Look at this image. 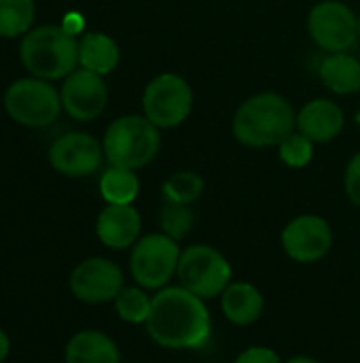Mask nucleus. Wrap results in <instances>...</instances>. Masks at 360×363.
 Segmentation results:
<instances>
[{
	"label": "nucleus",
	"mask_w": 360,
	"mask_h": 363,
	"mask_svg": "<svg viewBox=\"0 0 360 363\" xmlns=\"http://www.w3.org/2000/svg\"><path fill=\"white\" fill-rule=\"evenodd\" d=\"M318 72L325 85L339 96L360 91V62L348 51L329 53L320 62Z\"/></svg>",
	"instance_id": "obj_18"
},
{
	"label": "nucleus",
	"mask_w": 360,
	"mask_h": 363,
	"mask_svg": "<svg viewBox=\"0 0 360 363\" xmlns=\"http://www.w3.org/2000/svg\"><path fill=\"white\" fill-rule=\"evenodd\" d=\"M140 213L132 204H106L95 219V234L108 249L123 251L140 238Z\"/></svg>",
	"instance_id": "obj_14"
},
{
	"label": "nucleus",
	"mask_w": 360,
	"mask_h": 363,
	"mask_svg": "<svg viewBox=\"0 0 360 363\" xmlns=\"http://www.w3.org/2000/svg\"><path fill=\"white\" fill-rule=\"evenodd\" d=\"M233 363H282L280 355L269 347H248Z\"/></svg>",
	"instance_id": "obj_27"
},
{
	"label": "nucleus",
	"mask_w": 360,
	"mask_h": 363,
	"mask_svg": "<svg viewBox=\"0 0 360 363\" xmlns=\"http://www.w3.org/2000/svg\"><path fill=\"white\" fill-rule=\"evenodd\" d=\"M297 115L291 102L274 91L248 98L233 115V136L238 143L255 149L280 145L295 132Z\"/></svg>",
	"instance_id": "obj_2"
},
{
	"label": "nucleus",
	"mask_w": 360,
	"mask_h": 363,
	"mask_svg": "<svg viewBox=\"0 0 360 363\" xmlns=\"http://www.w3.org/2000/svg\"><path fill=\"white\" fill-rule=\"evenodd\" d=\"M282 249L284 253L299 264L320 262L333 247V230L325 217L318 215H299L286 223L282 230Z\"/></svg>",
	"instance_id": "obj_10"
},
{
	"label": "nucleus",
	"mask_w": 360,
	"mask_h": 363,
	"mask_svg": "<svg viewBox=\"0 0 360 363\" xmlns=\"http://www.w3.org/2000/svg\"><path fill=\"white\" fill-rule=\"evenodd\" d=\"M140 181L134 170L108 166L100 177V194L106 204H132L138 198Z\"/></svg>",
	"instance_id": "obj_20"
},
{
	"label": "nucleus",
	"mask_w": 360,
	"mask_h": 363,
	"mask_svg": "<svg viewBox=\"0 0 360 363\" xmlns=\"http://www.w3.org/2000/svg\"><path fill=\"white\" fill-rule=\"evenodd\" d=\"M34 0H0V36L15 38L30 32Z\"/></svg>",
	"instance_id": "obj_21"
},
{
	"label": "nucleus",
	"mask_w": 360,
	"mask_h": 363,
	"mask_svg": "<svg viewBox=\"0 0 360 363\" xmlns=\"http://www.w3.org/2000/svg\"><path fill=\"white\" fill-rule=\"evenodd\" d=\"M159 128L144 115H125L115 119L104 134V157L110 166L138 170L159 153Z\"/></svg>",
	"instance_id": "obj_4"
},
{
	"label": "nucleus",
	"mask_w": 360,
	"mask_h": 363,
	"mask_svg": "<svg viewBox=\"0 0 360 363\" xmlns=\"http://www.w3.org/2000/svg\"><path fill=\"white\" fill-rule=\"evenodd\" d=\"M308 30L312 40L329 53L352 49L360 36L356 13L339 0L318 2L310 11Z\"/></svg>",
	"instance_id": "obj_9"
},
{
	"label": "nucleus",
	"mask_w": 360,
	"mask_h": 363,
	"mask_svg": "<svg viewBox=\"0 0 360 363\" xmlns=\"http://www.w3.org/2000/svg\"><path fill=\"white\" fill-rule=\"evenodd\" d=\"M119 47L117 43L102 32H87L79 40V64L95 74H108L119 64Z\"/></svg>",
	"instance_id": "obj_19"
},
{
	"label": "nucleus",
	"mask_w": 360,
	"mask_h": 363,
	"mask_svg": "<svg viewBox=\"0 0 360 363\" xmlns=\"http://www.w3.org/2000/svg\"><path fill=\"white\" fill-rule=\"evenodd\" d=\"M180 247L168 234H146L138 238L129 255V270L134 281L144 289H163L178 272Z\"/></svg>",
	"instance_id": "obj_7"
},
{
	"label": "nucleus",
	"mask_w": 360,
	"mask_h": 363,
	"mask_svg": "<svg viewBox=\"0 0 360 363\" xmlns=\"http://www.w3.org/2000/svg\"><path fill=\"white\" fill-rule=\"evenodd\" d=\"M8 351H11V340H8V336L0 330V363L8 357Z\"/></svg>",
	"instance_id": "obj_29"
},
{
	"label": "nucleus",
	"mask_w": 360,
	"mask_h": 363,
	"mask_svg": "<svg viewBox=\"0 0 360 363\" xmlns=\"http://www.w3.org/2000/svg\"><path fill=\"white\" fill-rule=\"evenodd\" d=\"M359 34H360V17H359Z\"/></svg>",
	"instance_id": "obj_32"
},
{
	"label": "nucleus",
	"mask_w": 360,
	"mask_h": 363,
	"mask_svg": "<svg viewBox=\"0 0 360 363\" xmlns=\"http://www.w3.org/2000/svg\"><path fill=\"white\" fill-rule=\"evenodd\" d=\"M356 121H359V123H360V113H359V115H356Z\"/></svg>",
	"instance_id": "obj_31"
},
{
	"label": "nucleus",
	"mask_w": 360,
	"mask_h": 363,
	"mask_svg": "<svg viewBox=\"0 0 360 363\" xmlns=\"http://www.w3.org/2000/svg\"><path fill=\"white\" fill-rule=\"evenodd\" d=\"M159 225L163 234L174 238L176 242L187 238L195 225V215L191 206L187 204H176V202H166L159 211Z\"/></svg>",
	"instance_id": "obj_24"
},
{
	"label": "nucleus",
	"mask_w": 360,
	"mask_h": 363,
	"mask_svg": "<svg viewBox=\"0 0 360 363\" xmlns=\"http://www.w3.org/2000/svg\"><path fill=\"white\" fill-rule=\"evenodd\" d=\"M62 108L76 121H91L102 115L108 102V89L102 74L87 68H76L64 79Z\"/></svg>",
	"instance_id": "obj_13"
},
{
	"label": "nucleus",
	"mask_w": 360,
	"mask_h": 363,
	"mask_svg": "<svg viewBox=\"0 0 360 363\" xmlns=\"http://www.w3.org/2000/svg\"><path fill=\"white\" fill-rule=\"evenodd\" d=\"M104 147L87 132H68L49 147V164L64 177H89L100 170Z\"/></svg>",
	"instance_id": "obj_12"
},
{
	"label": "nucleus",
	"mask_w": 360,
	"mask_h": 363,
	"mask_svg": "<svg viewBox=\"0 0 360 363\" xmlns=\"http://www.w3.org/2000/svg\"><path fill=\"white\" fill-rule=\"evenodd\" d=\"M278 151H280V160L291 166V168H303L310 164L312 155H314V143L303 136L301 132L299 134H291L286 136L280 145H278Z\"/></svg>",
	"instance_id": "obj_25"
},
{
	"label": "nucleus",
	"mask_w": 360,
	"mask_h": 363,
	"mask_svg": "<svg viewBox=\"0 0 360 363\" xmlns=\"http://www.w3.org/2000/svg\"><path fill=\"white\" fill-rule=\"evenodd\" d=\"M265 308L263 294L248 281H231L221 294V311L233 325L246 328L261 319Z\"/></svg>",
	"instance_id": "obj_16"
},
{
	"label": "nucleus",
	"mask_w": 360,
	"mask_h": 363,
	"mask_svg": "<svg viewBox=\"0 0 360 363\" xmlns=\"http://www.w3.org/2000/svg\"><path fill=\"white\" fill-rule=\"evenodd\" d=\"M286 363H320L318 359H314V357H306V355H299V357H293V359H289Z\"/></svg>",
	"instance_id": "obj_30"
},
{
	"label": "nucleus",
	"mask_w": 360,
	"mask_h": 363,
	"mask_svg": "<svg viewBox=\"0 0 360 363\" xmlns=\"http://www.w3.org/2000/svg\"><path fill=\"white\" fill-rule=\"evenodd\" d=\"M346 194L352 204L360 206V153H356L346 166Z\"/></svg>",
	"instance_id": "obj_26"
},
{
	"label": "nucleus",
	"mask_w": 360,
	"mask_h": 363,
	"mask_svg": "<svg viewBox=\"0 0 360 363\" xmlns=\"http://www.w3.org/2000/svg\"><path fill=\"white\" fill-rule=\"evenodd\" d=\"M151 306H153V298L146 296L144 287H123L119 291V296L115 298V311L119 315L121 321L138 325V323H146L149 315H151Z\"/></svg>",
	"instance_id": "obj_22"
},
{
	"label": "nucleus",
	"mask_w": 360,
	"mask_h": 363,
	"mask_svg": "<svg viewBox=\"0 0 360 363\" xmlns=\"http://www.w3.org/2000/svg\"><path fill=\"white\" fill-rule=\"evenodd\" d=\"M66 363H121L117 342L98 330H83L74 334L64 351Z\"/></svg>",
	"instance_id": "obj_17"
},
{
	"label": "nucleus",
	"mask_w": 360,
	"mask_h": 363,
	"mask_svg": "<svg viewBox=\"0 0 360 363\" xmlns=\"http://www.w3.org/2000/svg\"><path fill=\"white\" fill-rule=\"evenodd\" d=\"M231 264L210 245H191L180 253L178 281L185 289L204 300L219 298L231 283Z\"/></svg>",
	"instance_id": "obj_6"
},
{
	"label": "nucleus",
	"mask_w": 360,
	"mask_h": 363,
	"mask_svg": "<svg viewBox=\"0 0 360 363\" xmlns=\"http://www.w3.org/2000/svg\"><path fill=\"white\" fill-rule=\"evenodd\" d=\"M70 291L79 302L104 304L115 302L123 285L121 268L106 257H89L81 262L70 274Z\"/></svg>",
	"instance_id": "obj_11"
},
{
	"label": "nucleus",
	"mask_w": 360,
	"mask_h": 363,
	"mask_svg": "<svg viewBox=\"0 0 360 363\" xmlns=\"http://www.w3.org/2000/svg\"><path fill=\"white\" fill-rule=\"evenodd\" d=\"M142 108L144 117L157 128H176L193 108L191 85L178 74L163 72L146 85Z\"/></svg>",
	"instance_id": "obj_8"
},
{
	"label": "nucleus",
	"mask_w": 360,
	"mask_h": 363,
	"mask_svg": "<svg viewBox=\"0 0 360 363\" xmlns=\"http://www.w3.org/2000/svg\"><path fill=\"white\" fill-rule=\"evenodd\" d=\"M146 332L163 349H202L212 334V317L204 298L168 285L153 296Z\"/></svg>",
	"instance_id": "obj_1"
},
{
	"label": "nucleus",
	"mask_w": 360,
	"mask_h": 363,
	"mask_svg": "<svg viewBox=\"0 0 360 363\" xmlns=\"http://www.w3.org/2000/svg\"><path fill=\"white\" fill-rule=\"evenodd\" d=\"M297 128L312 143H331L344 128V111L333 100L316 98L299 111Z\"/></svg>",
	"instance_id": "obj_15"
},
{
	"label": "nucleus",
	"mask_w": 360,
	"mask_h": 363,
	"mask_svg": "<svg viewBox=\"0 0 360 363\" xmlns=\"http://www.w3.org/2000/svg\"><path fill=\"white\" fill-rule=\"evenodd\" d=\"M62 28H64L68 34H72V36L81 34V32H83V28H85L83 15H81V13H74V11L66 13V15H64V21H62Z\"/></svg>",
	"instance_id": "obj_28"
},
{
	"label": "nucleus",
	"mask_w": 360,
	"mask_h": 363,
	"mask_svg": "<svg viewBox=\"0 0 360 363\" xmlns=\"http://www.w3.org/2000/svg\"><path fill=\"white\" fill-rule=\"evenodd\" d=\"M2 102L6 115L25 128L51 125L62 111L59 91L49 81L38 77H25L11 83Z\"/></svg>",
	"instance_id": "obj_5"
},
{
	"label": "nucleus",
	"mask_w": 360,
	"mask_h": 363,
	"mask_svg": "<svg viewBox=\"0 0 360 363\" xmlns=\"http://www.w3.org/2000/svg\"><path fill=\"white\" fill-rule=\"evenodd\" d=\"M204 191V179L193 170H178L163 183L166 202L191 206Z\"/></svg>",
	"instance_id": "obj_23"
},
{
	"label": "nucleus",
	"mask_w": 360,
	"mask_h": 363,
	"mask_svg": "<svg viewBox=\"0 0 360 363\" xmlns=\"http://www.w3.org/2000/svg\"><path fill=\"white\" fill-rule=\"evenodd\" d=\"M19 57L32 77L45 81L66 79L76 70L79 40L62 26H40L23 34Z\"/></svg>",
	"instance_id": "obj_3"
}]
</instances>
